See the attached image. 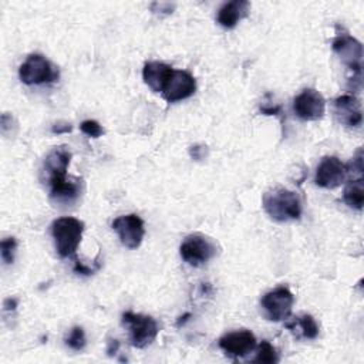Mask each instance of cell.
Masks as SVG:
<instances>
[{
	"instance_id": "obj_9",
	"label": "cell",
	"mask_w": 364,
	"mask_h": 364,
	"mask_svg": "<svg viewBox=\"0 0 364 364\" xmlns=\"http://www.w3.org/2000/svg\"><path fill=\"white\" fill-rule=\"evenodd\" d=\"M112 229L118 233L121 243L128 249H136L145 235L144 220L135 213L122 215L114 219Z\"/></svg>"
},
{
	"instance_id": "obj_25",
	"label": "cell",
	"mask_w": 364,
	"mask_h": 364,
	"mask_svg": "<svg viewBox=\"0 0 364 364\" xmlns=\"http://www.w3.org/2000/svg\"><path fill=\"white\" fill-rule=\"evenodd\" d=\"M189 155H191V158L195 159V161L205 159V156L208 155V146H206V145H200V144L192 145V146L189 148Z\"/></svg>"
},
{
	"instance_id": "obj_2",
	"label": "cell",
	"mask_w": 364,
	"mask_h": 364,
	"mask_svg": "<svg viewBox=\"0 0 364 364\" xmlns=\"http://www.w3.org/2000/svg\"><path fill=\"white\" fill-rule=\"evenodd\" d=\"M84 223L80 219L64 216L58 218L51 225V235L55 243L57 253L61 257L73 256L81 242Z\"/></svg>"
},
{
	"instance_id": "obj_7",
	"label": "cell",
	"mask_w": 364,
	"mask_h": 364,
	"mask_svg": "<svg viewBox=\"0 0 364 364\" xmlns=\"http://www.w3.org/2000/svg\"><path fill=\"white\" fill-rule=\"evenodd\" d=\"M293 303H294V296L284 286H280L267 291L260 300L264 316L267 317V320H272V321H282L287 318L291 313Z\"/></svg>"
},
{
	"instance_id": "obj_1",
	"label": "cell",
	"mask_w": 364,
	"mask_h": 364,
	"mask_svg": "<svg viewBox=\"0 0 364 364\" xmlns=\"http://www.w3.org/2000/svg\"><path fill=\"white\" fill-rule=\"evenodd\" d=\"M264 212L277 222L297 220L301 216V202L296 192L276 188L266 192L262 198Z\"/></svg>"
},
{
	"instance_id": "obj_17",
	"label": "cell",
	"mask_w": 364,
	"mask_h": 364,
	"mask_svg": "<svg viewBox=\"0 0 364 364\" xmlns=\"http://www.w3.org/2000/svg\"><path fill=\"white\" fill-rule=\"evenodd\" d=\"M80 181H67L61 179L50 185V200L60 206H70L73 205L81 192Z\"/></svg>"
},
{
	"instance_id": "obj_20",
	"label": "cell",
	"mask_w": 364,
	"mask_h": 364,
	"mask_svg": "<svg viewBox=\"0 0 364 364\" xmlns=\"http://www.w3.org/2000/svg\"><path fill=\"white\" fill-rule=\"evenodd\" d=\"M255 361L257 363H277L279 361V355H277V351L276 348L266 340H263L259 347H257V353H256V357H255Z\"/></svg>"
},
{
	"instance_id": "obj_14",
	"label": "cell",
	"mask_w": 364,
	"mask_h": 364,
	"mask_svg": "<svg viewBox=\"0 0 364 364\" xmlns=\"http://www.w3.org/2000/svg\"><path fill=\"white\" fill-rule=\"evenodd\" d=\"M334 114L346 127H358L363 121L360 101L353 94H343L334 100Z\"/></svg>"
},
{
	"instance_id": "obj_21",
	"label": "cell",
	"mask_w": 364,
	"mask_h": 364,
	"mask_svg": "<svg viewBox=\"0 0 364 364\" xmlns=\"http://www.w3.org/2000/svg\"><path fill=\"white\" fill-rule=\"evenodd\" d=\"M65 344L75 350V351H80L85 347L87 344V338H85V333H84V328L80 327V326H75L70 330L68 336L65 337Z\"/></svg>"
},
{
	"instance_id": "obj_12",
	"label": "cell",
	"mask_w": 364,
	"mask_h": 364,
	"mask_svg": "<svg viewBox=\"0 0 364 364\" xmlns=\"http://www.w3.org/2000/svg\"><path fill=\"white\" fill-rule=\"evenodd\" d=\"M219 347L229 357H245L256 347V337L250 330H237L223 334L219 338Z\"/></svg>"
},
{
	"instance_id": "obj_5",
	"label": "cell",
	"mask_w": 364,
	"mask_h": 364,
	"mask_svg": "<svg viewBox=\"0 0 364 364\" xmlns=\"http://www.w3.org/2000/svg\"><path fill=\"white\" fill-rule=\"evenodd\" d=\"M216 252L218 250L213 240L200 233H193L186 236L179 247L181 257L188 264L195 267L209 262L216 255Z\"/></svg>"
},
{
	"instance_id": "obj_19",
	"label": "cell",
	"mask_w": 364,
	"mask_h": 364,
	"mask_svg": "<svg viewBox=\"0 0 364 364\" xmlns=\"http://www.w3.org/2000/svg\"><path fill=\"white\" fill-rule=\"evenodd\" d=\"M343 199L344 202L357 210L363 209V203H364V183H363V178H355L348 181V183L344 188L343 192Z\"/></svg>"
},
{
	"instance_id": "obj_22",
	"label": "cell",
	"mask_w": 364,
	"mask_h": 364,
	"mask_svg": "<svg viewBox=\"0 0 364 364\" xmlns=\"http://www.w3.org/2000/svg\"><path fill=\"white\" fill-rule=\"evenodd\" d=\"M17 247V242L14 237H4L0 243V250H1V259L6 264L13 263L14 260V252Z\"/></svg>"
},
{
	"instance_id": "obj_8",
	"label": "cell",
	"mask_w": 364,
	"mask_h": 364,
	"mask_svg": "<svg viewBox=\"0 0 364 364\" xmlns=\"http://www.w3.org/2000/svg\"><path fill=\"white\" fill-rule=\"evenodd\" d=\"M293 109L303 121H317L324 115L326 100L317 90L306 88L294 98Z\"/></svg>"
},
{
	"instance_id": "obj_15",
	"label": "cell",
	"mask_w": 364,
	"mask_h": 364,
	"mask_svg": "<svg viewBox=\"0 0 364 364\" xmlns=\"http://www.w3.org/2000/svg\"><path fill=\"white\" fill-rule=\"evenodd\" d=\"M172 71L173 68L165 63L149 61L142 68V78L154 92H162Z\"/></svg>"
},
{
	"instance_id": "obj_3",
	"label": "cell",
	"mask_w": 364,
	"mask_h": 364,
	"mask_svg": "<svg viewBox=\"0 0 364 364\" xmlns=\"http://www.w3.org/2000/svg\"><path fill=\"white\" fill-rule=\"evenodd\" d=\"M122 324L128 328V338L131 346L136 348L148 347L158 336V324L151 316L125 311L122 314Z\"/></svg>"
},
{
	"instance_id": "obj_11",
	"label": "cell",
	"mask_w": 364,
	"mask_h": 364,
	"mask_svg": "<svg viewBox=\"0 0 364 364\" xmlns=\"http://www.w3.org/2000/svg\"><path fill=\"white\" fill-rule=\"evenodd\" d=\"M346 165L337 156H324L316 171L314 182L320 188L334 189L344 181Z\"/></svg>"
},
{
	"instance_id": "obj_27",
	"label": "cell",
	"mask_w": 364,
	"mask_h": 364,
	"mask_svg": "<svg viewBox=\"0 0 364 364\" xmlns=\"http://www.w3.org/2000/svg\"><path fill=\"white\" fill-rule=\"evenodd\" d=\"M74 270H75L77 273H81V274H91V273H94V270H95V269H92V267H88V266L82 264L80 260H75Z\"/></svg>"
},
{
	"instance_id": "obj_26",
	"label": "cell",
	"mask_w": 364,
	"mask_h": 364,
	"mask_svg": "<svg viewBox=\"0 0 364 364\" xmlns=\"http://www.w3.org/2000/svg\"><path fill=\"white\" fill-rule=\"evenodd\" d=\"M71 129H73V127L68 122H55L51 127V131L54 134H65V132H71Z\"/></svg>"
},
{
	"instance_id": "obj_24",
	"label": "cell",
	"mask_w": 364,
	"mask_h": 364,
	"mask_svg": "<svg viewBox=\"0 0 364 364\" xmlns=\"http://www.w3.org/2000/svg\"><path fill=\"white\" fill-rule=\"evenodd\" d=\"M151 11L156 13V14H171L175 9V4L171 3H164V1H155L149 6Z\"/></svg>"
},
{
	"instance_id": "obj_10",
	"label": "cell",
	"mask_w": 364,
	"mask_h": 364,
	"mask_svg": "<svg viewBox=\"0 0 364 364\" xmlns=\"http://www.w3.org/2000/svg\"><path fill=\"white\" fill-rule=\"evenodd\" d=\"M196 91L195 77L185 70H173L162 95L168 102H176L189 98Z\"/></svg>"
},
{
	"instance_id": "obj_23",
	"label": "cell",
	"mask_w": 364,
	"mask_h": 364,
	"mask_svg": "<svg viewBox=\"0 0 364 364\" xmlns=\"http://www.w3.org/2000/svg\"><path fill=\"white\" fill-rule=\"evenodd\" d=\"M80 129H81L85 135H88V136H91V138H98V136H101V135L104 134V128L100 125V122H97V121H94V119H85V121H82L81 125H80Z\"/></svg>"
},
{
	"instance_id": "obj_29",
	"label": "cell",
	"mask_w": 364,
	"mask_h": 364,
	"mask_svg": "<svg viewBox=\"0 0 364 364\" xmlns=\"http://www.w3.org/2000/svg\"><path fill=\"white\" fill-rule=\"evenodd\" d=\"M118 348H119V341L118 340H109L108 341V347H107V353L109 354V355H112V354H115L117 351H118Z\"/></svg>"
},
{
	"instance_id": "obj_13",
	"label": "cell",
	"mask_w": 364,
	"mask_h": 364,
	"mask_svg": "<svg viewBox=\"0 0 364 364\" xmlns=\"http://www.w3.org/2000/svg\"><path fill=\"white\" fill-rule=\"evenodd\" d=\"M70 161L71 152L65 145L55 146L47 154L43 165V172L48 185L67 178V168L70 165Z\"/></svg>"
},
{
	"instance_id": "obj_28",
	"label": "cell",
	"mask_w": 364,
	"mask_h": 364,
	"mask_svg": "<svg viewBox=\"0 0 364 364\" xmlns=\"http://www.w3.org/2000/svg\"><path fill=\"white\" fill-rule=\"evenodd\" d=\"M262 114L264 115H276L280 112V105H267V107H260Z\"/></svg>"
},
{
	"instance_id": "obj_18",
	"label": "cell",
	"mask_w": 364,
	"mask_h": 364,
	"mask_svg": "<svg viewBox=\"0 0 364 364\" xmlns=\"http://www.w3.org/2000/svg\"><path fill=\"white\" fill-rule=\"evenodd\" d=\"M286 328L293 333L297 338H307L314 340L318 336V326L313 316L310 314H301L297 317H293L291 321L286 323Z\"/></svg>"
},
{
	"instance_id": "obj_4",
	"label": "cell",
	"mask_w": 364,
	"mask_h": 364,
	"mask_svg": "<svg viewBox=\"0 0 364 364\" xmlns=\"http://www.w3.org/2000/svg\"><path fill=\"white\" fill-rule=\"evenodd\" d=\"M21 82L27 85H40L58 78V70L41 54H30L18 68Z\"/></svg>"
},
{
	"instance_id": "obj_16",
	"label": "cell",
	"mask_w": 364,
	"mask_h": 364,
	"mask_svg": "<svg viewBox=\"0 0 364 364\" xmlns=\"http://www.w3.org/2000/svg\"><path fill=\"white\" fill-rule=\"evenodd\" d=\"M250 11V3L246 0H232L218 10V23L223 28H233Z\"/></svg>"
},
{
	"instance_id": "obj_6",
	"label": "cell",
	"mask_w": 364,
	"mask_h": 364,
	"mask_svg": "<svg viewBox=\"0 0 364 364\" xmlns=\"http://www.w3.org/2000/svg\"><path fill=\"white\" fill-rule=\"evenodd\" d=\"M333 51L340 57V60L353 71V75H361L363 68V46L361 43L344 30H338L331 43Z\"/></svg>"
}]
</instances>
